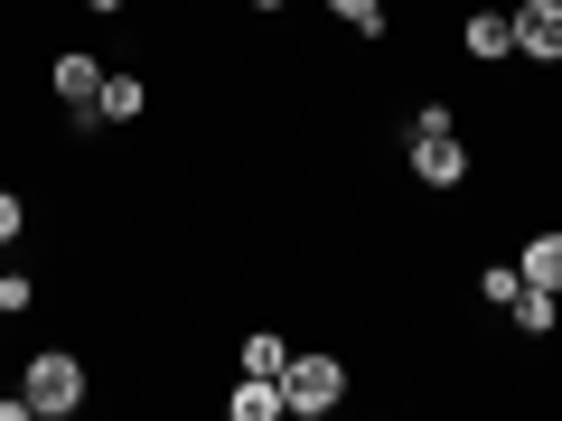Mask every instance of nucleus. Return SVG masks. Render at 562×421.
Segmentation results:
<instances>
[{"label":"nucleus","mask_w":562,"mask_h":421,"mask_svg":"<svg viewBox=\"0 0 562 421\" xmlns=\"http://www.w3.org/2000/svg\"><path fill=\"white\" fill-rule=\"evenodd\" d=\"M85 10H94V20H122V0H85Z\"/></svg>","instance_id":"a211bd4d"},{"label":"nucleus","mask_w":562,"mask_h":421,"mask_svg":"<svg viewBox=\"0 0 562 421\" xmlns=\"http://www.w3.org/2000/svg\"><path fill=\"white\" fill-rule=\"evenodd\" d=\"M338 402H347V356L310 346V356L281 365V412H291V421H328Z\"/></svg>","instance_id":"f257e3e1"},{"label":"nucleus","mask_w":562,"mask_h":421,"mask_svg":"<svg viewBox=\"0 0 562 421\" xmlns=\"http://www.w3.org/2000/svg\"><path fill=\"white\" fill-rule=\"evenodd\" d=\"M281 365H291L281 328H254V338H244V375H281Z\"/></svg>","instance_id":"f8f14e48"},{"label":"nucleus","mask_w":562,"mask_h":421,"mask_svg":"<svg viewBox=\"0 0 562 421\" xmlns=\"http://www.w3.org/2000/svg\"><path fill=\"white\" fill-rule=\"evenodd\" d=\"M29 300H38V281H29V272H0V319H20Z\"/></svg>","instance_id":"4468645a"},{"label":"nucleus","mask_w":562,"mask_h":421,"mask_svg":"<svg viewBox=\"0 0 562 421\" xmlns=\"http://www.w3.org/2000/svg\"><path fill=\"white\" fill-rule=\"evenodd\" d=\"M506 319H516L525 338H553V328H562V291H543V281H516V300H506Z\"/></svg>","instance_id":"0eeeda50"},{"label":"nucleus","mask_w":562,"mask_h":421,"mask_svg":"<svg viewBox=\"0 0 562 421\" xmlns=\"http://www.w3.org/2000/svg\"><path fill=\"white\" fill-rule=\"evenodd\" d=\"M29 412H38L29 394H0V421H29Z\"/></svg>","instance_id":"dca6fc26"},{"label":"nucleus","mask_w":562,"mask_h":421,"mask_svg":"<svg viewBox=\"0 0 562 421\" xmlns=\"http://www.w3.org/2000/svg\"><path fill=\"white\" fill-rule=\"evenodd\" d=\"M413 179L431 187V197H450V187L469 179V140L460 132H413Z\"/></svg>","instance_id":"7ed1b4c3"},{"label":"nucleus","mask_w":562,"mask_h":421,"mask_svg":"<svg viewBox=\"0 0 562 421\" xmlns=\"http://www.w3.org/2000/svg\"><path fill=\"white\" fill-rule=\"evenodd\" d=\"M47 94H57L66 113H94V94H103V66L85 57V47H57V66H47Z\"/></svg>","instance_id":"39448f33"},{"label":"nucleus","mask_w":562,"mask_h":421,"mask_svg":"<svg viewBox=\"0 0 562 421\" xmlns=\"http://www.w3.org/2000/svg\"><path fill=\"white\" fill-rule=\"evenodd\" d=\"M29 235V197H20V187H0V243H20Z\"/></svg>","instance_id":"2eb2a0df"},{"label":"nucleus","mask_w":562,"mask_h":421,"mask_svg":"<svg viewBox=\"0 0 562 421\" xmlns=\"http://www.w3.org/2000/svg\"><path fill=\"white\" fill-rule=\"evenodd\" d=\"M506 20H516V57L562 66V0H525V10H506Z\"/></svg>","instance_id":"20e7f679"},{"label":"nucleus","mask_w":562,"mask_h":421,"mask_svg":"<svg viewBox=\"0 0 562 421\" xmlns=\"http://www.w3.org/2000/svg\"><path fill=\"white\" fill-rule=\"evenodd\" d=\"M328 20H347L357 38H384V29H394V10H384V0H328Z\"/></svg>","instance_id":"9b49d317"},{"label":"nucleus","mask_w":562,"mask_h":421,"mask_svg":"<svg viewBox=\"0 0 562 421\" xmlns=\"http://www.w3.org/2000/svg\"><path fill=\"white\" fill-rule=\"evenodd\" d=\"M140 113H150V84H140V76H103L94 122H140Z\"/></svg>","instance_id":"6e6552de"},{"label":"nucleus","mask_w":562,"mask_h":421,"mask_svg":"<svg viewBox=\"0 0 562 421\" xmlns=\"http://www.w3.org/2000/svg\"><path fill=\"white\" fill-rule=\"evenodd\" d=\"M225 412L235 421H281V375H244L235 394H225Z\"/></svg>","instance_id":"1a4fd4ad"},{"label":"nucleus","mask_w":562,"mask_h":421,"mask_svg":"<svg viewBox=\"0 0 562 421\" xmlns=\"http://www.w3.org/2000/svg\"><path fill=\"white\" fill-rule=\"evenodd\" d=\"M244 10H254V20H272V10H291V0H244Z\"/></svg>","instance_id":"f3484780"},{"label":"nucleus","mask_w":562,"mask_h":421,"mask_svg":"<svg viewBox=\"0 0 562 421\" xmlns=\"http://www.w3.org/2000/svg\"><path fill=\"white\" fill-rule=\"evenodd\" d=\"M516 272H525V281H543V291H562V235H535V243L516 253Z\"/></svg>","instance_id":"9d476101"},{"label":"nucleus","mask_w":562,"mask_h":421,"mask_svg":"<svg viewBox=\"0 0 562 421\" xmlns=\"http://www.w3.org/2000/svg\"><path fill=\"white\" fill-rule=\"evenodd\" d=\"M516 281H525L516 262H487V272H479V300H487V309H506V300H516Z\"/></svg>","instance_id":"ddd939ff"},{"label":"nucleus","mask_w":562,"mask_h":421,"mask_svg":"<svg viewBox=\"0 0 562 421\" xmlns=\"http://www.w3.org/2000/svg\"><path fill=\"white\" fill-rule=\"evenodd\" d=\"M460 57H469V66H497V57H516V20H506V10H469V29H460Z\"/></svg>","instance_id":"423d86ee"},{"label":"nucleus","mask_w":562,"mask_h":421,"mask_svg":"<svg viewBox=\"0 0 562 421\" xmlns=\"http://www.w3.org/2000/svg\"><path fill=\"white\" fill-rule=\"evenodd\" d=\"M20 394L38 402V421L85 412V356H66V346H38V356H29V375H20Z\"/></svg>","instance_id":"f03ea898"}]
</instances>
